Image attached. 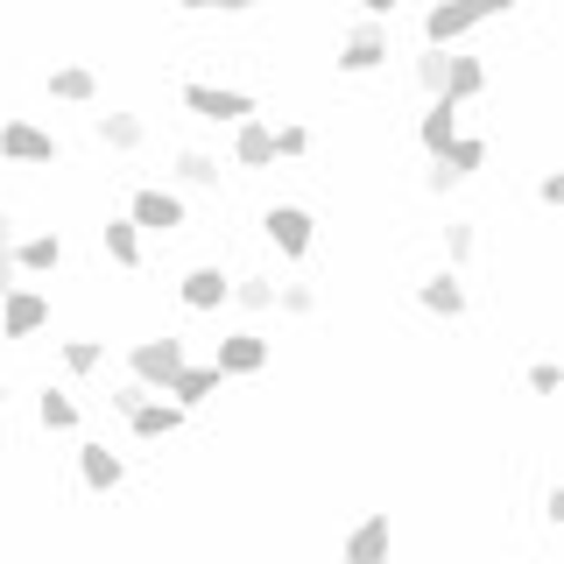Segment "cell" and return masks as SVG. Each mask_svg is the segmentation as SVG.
Instances as JSON below:
<instances>
[{"instance_id":"cell-1","label":"cell","mask_w":564,"mask_h":564,"mask_svg":"<svg viewBox=\"0 0 564 564\" xmlns=\"http://www.w3.org/2000/svg\"><path fill=\"white\" fill-rule=\"evenodd\" d=\"M522 0H431L423 8V43H466L480 22H501V14H516Z\"/></svg>"},{"instance_id":"cell-2","label":"cell","mask_w":564,"mask_h":564,"mask_svg":"<svg viewBox=\"0 0 564 564\" xmlns=\"http://www.w3.org/2000/svg\"><path fill=\"white\" fill-rule=\"evenodd\" d=\"M261 240H269L282 261H311V247H317V212L296 205V198L261 205Z\"/></svg>"},{"instance_id":"cell-3","label":"cell","mask_w":564,"mask_h":564,"mask_svg":"<svg viewBox=\"0 0 564 564\" xmlns=\"http://www.w3.org/2000/svg\"><path fill=\"white\" fill-rule=\"evenodd\" d=\"M176 106H184V113H198L205 128H234L240 113H261L254 93H240V85H205V78H184V85H176Z\"/></svg>"},{"instance_id":"cell-4","label":"cell","mask_w":564,"mask_h":564,"mask_svg":"<svg viewBox=\"0 0 564 564\" xmlns=\"http://www.w3.org/2000/svg\"><path fill=\"white\" fill-rule=\"evenodd\" d=\"M128 219L141 234H184L191 226V198L176 184H134L128 191Z\"/></svg>"},{"instance_id":"cell-5","label":"cell","mask_w":564,"mask_h":564,"mask_svg":"<svg viewBox=\"0 0 564 564\" xmlns=\"http://www.w3.org/2000/svg\"><path fill=\"white\" fill-rule=\"evenodd\" d=\"M269 360H275V346L261 339L254 325H234L219 346H212V367H219L226 381H254V375H269Z\"/></svg>"},{"instance_id":"cell-6","label":"cell","mask_w":564,"mask_h":564,"mask_svg":"<svg viewBox=\"0 0 564 564\" xmlns=\"http://www.w3.org/2000/svg\"><path fill=\"white\" fill-rule=\"evenodd\" d=\"M50 317H57V304H50L35 282H8V290H0V339H35Z\"/></svg>"},{"instance_id":"cell-7","label":"cell","mask_w":564,"mask_h":564,"mask_svg":"<svg viewBox=\"0 0 564 564\" xmlns=\"http://www.w3.org/2000/svg\"><path fill=\"white\" fill-rule=\"evenodd\" d=\"M57 134H50V128H35V120H22V113H14V120H0V163H14V170H50V163H57Z\"/></svg>"},{"instance_id":"cell-8","label":"cell","mask_w":564,"mask_h":564,"mask_svg":"<svg viewBox=\"0 0 564 564\" xmlns=\"http://www.w3.org/2000/svg\"><path fill=\"white\" fill-rule=\"evenodd\" d=\"M184 360H191V346L176 339V332H149V339H134V346H128V375H134L141 388H163Z\"/></svg>"},{"instance_id":"cell-9","label":"cell","mask_w":564,"mask_h":564,"mask_svg":"<svg viewBox=\"0 0 564 564\" xmlns=\"http://www.w3.org/2000/svg\"><path fill=\"white\" fill-rule=\"evenodd\" d=\"M388 57H395L388 22H360V29L339 35V70H346V78H375V70H388Z\"/></svg>"},{"instance_id":"cell-10","label":"cell","mask_w":564,"mask_h":564,"mask_svg":"<svg viewBox=\"0 0 564 564\" xmlns=\"http://www.w3.org/2000/svg\"><path fill=\"white\" fill-rule=\"evenodd\" d=\"M120 423H128V437H134V445H163V437H184L191 410H184V402H170L163 388H155V395H141V402H134V410L120 416Z\"/></svg>"},{"instance_id":"cell-11","label":"cell","mask_w":564,"mask_h":564,"mask_svg":"<svg viewBox=\"0 0 564 564\" xmlns=\"http://www.w3.org/2000/svg\"><path fill=\"white\" fill-rule=\"evenodd\" d=\"M487 85H494L487 57H473L466 43H445V70H437V93L458 99V106H473V99H487Z\"/></svg>"},{"instance_id":"cell-12","label":"cell","mask_w":564,"mask_h":564,"mask_svg":"<svg viewBox=\"0 0 564 564\" xmlns=\"http://www.w3.org/2000/svg\"><path fill=\"white\" fill-rule=\"evenodd\" d=\"M416 304L431 311V317H445V325H458V317L473 311V290H466V269H431V275H416Z\"/></svg>"},{"instance_id":"cell-13","label":"cell","mask_w":564,"mask_h":564,"mask_svg":"<svg viewBox=\"0 0 564 564\" xmlns=\"http://www.w3.org/2000/svg\"><path fill=\"white\" fill-rule=\"evenodd\" d=\"M226 290H234V275H226L219 261H191V269L176 275V304H184L191 317H212V311H226Z\"/></svg>"},{"instance_id":"cell-14","label":"cell","mask_w":564,"mask_h":564,"mask_svg":"<svg viewBox=\"0 0 564 564\" xmlns=\"http://www.w3.org/2000/svg\"><path fill=\"white\" fill-rule=\"evenodd\" d=\"M78 480H85V494L113 501V494L128 487V458L106 445V437H78Z\"/></svg>"},{"instance_id":"cell-15","label":"cell","mask_w":564,"mask_h":564,"mask_svg":"<svg viewBox=\"0 0 564 564\" xmlns=\"http://www.w3.org/2000/svg\"><path fill=\"white\" fill-rule=\"evenodd\" d=\"M388 551H395V516H388V508L360 516V522L339 536V557H346V564H381Z\"/></svg>"},{"instance_id":"cell-16","label":"cell","mask_w":564,"mask_h":564,"mask_svg":"<svg viewBox=\"0 0 564 564\" xmlns=\"http://www.w3.org/2000/svg\"><path fill=\"white\" fill-rule=\"evenodd\" d=\"M99 254L113 261L120 275H141V261H149V247H141V226L128 219V212H106V219H99Z\"/></svg>"},{"instance_id":"cell-17","label":"cell","mask_w":564,"mask_h":564,"mask_svg":"<svg viewBox=\"0 0 564 564\" xmlns=\"http://www.w3.org/2000/svg\"><path fill=\"white\" fill-rule=\"evenodd\" d=\"M226 170H275V134H269V120L261 113H240L234 120V155H226Z\"/></svg>"},{"instance_id":"cell-18","label":"cell","mask_w":564,"mask_h":564,"mask_svg":"<svg viewBox=\"0 0 564 564\" xmlns=\"http://www.w3.org/2000/svg\"><path fill=\"white\" fill-rule=\"evenodd\" d=\"M170 184L184 191H219L226 184V155H212V149H170Z\"/></svg>"},{"instance_id":"cell-19","label":"cell","mask_w":564,"mask_h":564,"mask_svg":"<svg viewBox=\"0 0 564 564\" xmlns=\"http://www.w3.org/2000/svg\"><path fill=\"white\" fill-rule=\"evenodd\" d=\"M458 128H466V106L445 99V93H431V106L416 113V141H423V155H445Z\"/></svg>"},{"instance_id":"cell-20","label":"cell","mask_w":564,"mask_h":564,"mask_svg":"<svg viewBox=\"0 0 564 564\" xmlns=\"http://www.w3.org/2000/svg\"><path fill=\"white\" fill-rule=\"evenodd\" d=\"M93 141H99V149H113V155H134V149H149V120H141L134 106L93 113Z\"/></svg>"},{"instance_id":"cell-21","label":"cell","mask_w":564,"mask_h":564,"mask_svg":"<svg viewBox=\"0 0 564 564\" xmlns=\"http://www.w3.org/2000/svg\"><path fill=\"white\" fill-rule=\"evenodd\" d=\"M219 388H226V375H219L212 360H184V367H176V375L163 381V395H170V402H184V410H205Z\"/></svg>"},{"instance_id":"cell-22","label":"cell","mask_w":564,"mask_h":564,"mask_svg":"<svg viewBox=\"0 0 564 564\" xmlns=\"http://www.w3.org/2000/svg\"><path fill=\"white\" fill-rule=\"evenodd\" d=\"M64 254H70V247H64V234H50V226H43V234H22V240H14V275H57Z\"/></svg>"},{"instance_id":"cell-23","label":"cell","mask_w":564,"mask_h":564,"mask_svg":"<svg viewBox=\"0 0 564 564\" xmlns=\"http://www.w3.org/2000/svg\"><path fill=\"white\" fill-rule=\"evenodd\" d=\"M43 93L57 99V106H99V70L93 64H50Z\"/></svg>"},{"instance_id":"cell-24","label":"cell","mask_w":564,"mask_h":564,"mask_svg":"<svg viewBox=\"0 0 564 564\" xmlns=\"http://www.w3.org/2000/svg\"><path fill=\"white\" fill-rule=\"evenodd\" d=\"M487 155H494V149H487V134H466V128H458V134H452V149H445V155H431V163H445L458 184H466V176H480V170H487Z\"/></svg>"},{"instance_id":"cell-25","label":"cell","mask_w":564,"mask_h":564,"mask_svg":"<svg viewBox=\"0 0 564 564\" xmlns=\"http://www.w3.org/2000/svg\"><path fill=\"white\" fill-rule=\"evenodd\" d=\"M35 423H43L50 437H70V431H78V395H64V388L50 381L43 395H35Z\"/></svg>"},{"instance_id":"cell-26","label":"cell","mask_w":564,"mask_h":564,"mask_svg":"<svg viewBox=\"0 0 564 564\" xmlns=\"http://www.w3.org/2000/svg\"><path fill=\"white\" fill-rule=\"evenodd\" d=\"M57 367L70 381H93L106 367V339H57Z\"/></svg>"},{"instance_id":"cell-27","label":"cell","mask_w":564,"mask_h":564,"mask_svg":"<svg viewBox=\"0 0 564 564\" xmlns=\"http://www.w3.org/2000/svg\"><path fill=\"white\" fill-rule=\"evenodd\" d=\"M437 247H445L452 269H466V261L480 254V219H445V226H437Z\"/></svg>"},{"instance_id":"cell-28","label":"cell","mask_w":564,"mask_h":564,"mask_svg":"<svg viewBox=\"0 0 564 564\" xmlns=\"http://www.w3.org/2000/svg\"><path fill=\"white\" fill-rule=\"evenodd\" d=\"M226 304H240L247 317H269V311H275V282H269V275H234Z\"/></svg>"},{"instance_id":"cell-29","label":"cell","mask_w":564,"mask_h":564,"mask_svg":"<svg viewBox=\"0 0 564 564\" xmlns=\"http://www.w3.org/2000/svg\"><path fill=\"white\" fill-rule=\"evenodd\" d=\"M317 304H325L317 282H275V311L282 317H317Z\"/></svg>"},{"instance_id":"cell-30","label":"cell","mask_w":564,"mask_h":564,"mask_svg":"<svg viewBox=\"0 0 564 564\" xmlns=\"http://www.w3.org/2000/svg\"><path fill=\"white\" fill-rule=\"evenodd\" d=\"M275 134V163H304L311 155V128L304 120H282V128H269Z\"/></svg>"},{"instance_id":"cell-31","label":"cell","mask_w":564,"mask_h":564,"mask_svg":"<svg viewBox=\"0 0 564 564\" xmlns=\"http://www.w3.org/2000/svg\"><path fill=\"white\" fill-rule=\"evenodd\" d=\"M8 282H22V275H14V212L0 205V290H8Z\"/></svg>"},{"instance_id":"cell-32","label":"cell","mask_w":564,"mask_h":564,"mask_svg":"<svg viewBox=\"0 0 564 564\" xmlns=\"http://www.w3.org/2000/svg\"><path fill=\"white\" fill-rule=\"evenodd\" d=\"M522 381H529V395H557V388H564V367L557 360H536Z\"/></svg>"},{"instance_id":"cell-33","label":"cell","mask_w":564,"mask_h":564,"mask_svg":"<svg viewBox=\"0 0 564 564\" xmlns=\"http://www.w3.org/2000/svg\"><path fill=\"white\" fill-rule=\"evenodd\" d=\"M141 395H155V388H141V381L128 375V381H120V388H113V395H106V402H113V416H128V410H134Z\"/></svg>"},{"instance_id":"cell-34","label":"cell","mask_w":564,"mask_h":564,"mask_svg":"<svg viewBox=\"0 0 564 564\" xmlns=\"http://www.w3.org/2000/svg\"><path fill=\"white\" fill-rule=\"evenodd\" d=\"M423 191H431V198H452V191H458V176H452L445 163H431V170H423Z\"/></svg>"},{"instance_id":"cell-35","label":"cell","mask_w":564,"mask_h":564,"mask_svg":"<svg viewBox=\"0 0 564 564\" xmlns=\"http://www.w3.org/2000/svg\"><path fill=\"white\" fill-rule=\"evenodd\" d=\"M536 198L551 205V212L564 205V170H543V176H536Z\"/></svg>"},{"instance_id":"cell-36","label":"cell","mask_w":564,"mask_h":564,"mask_svg":"<svg viewBox=\"0 0 564 564\" xmlns=\"http://www.w3.org/2000/svg\"><path fill=\"white\" fill-rule=\"evenodd\" d=\"M543 522H551V529L564 522V487H543Z\"/></svg>"},{"instance_id":"cell-37","label":"cell","mask_w":564,"mask_h":564,"mask_svg":"<svg viewBox=\"0 0 564 564\" xmlns=\"http://www.w3.org/2000/svg\"><path fill=\"white\" fill-rule=\"evenodd\" d=\"M352 8H360V14H367V22H388V14H395V8H402V0H352Z\"/></svg>"},{"instance_id":"cell-38","label":"cell","mask_w":564,"mask_h":564,"mask_svg":"<svg viewBox=\"0 0 564 564\" xmlns=\"http://www.w3.org/2000/svg\"><path fill=\"white\" fill-rule=\"evenodd\" d=\"M170 8H184V14H219V0H170Z\"/></svg>"},{"instance_id":"cell-39","label":"cell","mask_w":564,"mask_h":564,"mask_svg":"<svg viewBox=\"0 0 564 564\" xmlns=\"http://www.w3.org/2000/svg\"><path fill=\"white\" fill-rule=\"evenodd\" d=\"M261 0H219V14H254Z\"/></svg>"},{"instance_id":"cell-40","label":"cell","mask_w":564,"mask_h":564,"mask_svg":"<svg viewBox=\"0 0 564 564\" xmlns=\"http://www.w3.org/2000/svg\"><path fill=\"white\" fill-rule=\"evenodd\" d=\"M0 410H8V388H0Z\"/></svg>"}]
</instances>
